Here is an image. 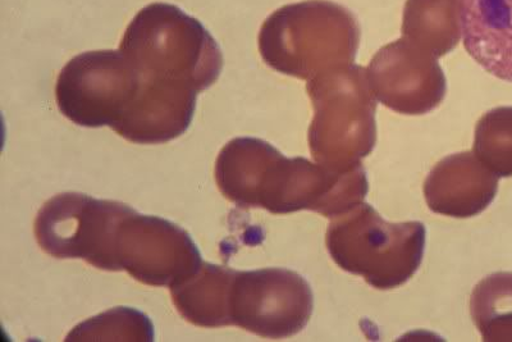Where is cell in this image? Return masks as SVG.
<instances>
[{
	"instance_id": "3",
	"label": "cell",
	"mask_w": 512,
	"mask_h": 342,
	"mask_svg": "<svg viewBox=\"0 0 512 342\" xmlns=\"http://www.w3.org/2000/svg\"><path fill=\"white\" fill-rule=\"evenodd\" d=\"M120 50L144 81L198 94L216 84L223 68L216 39L199 20L168 3L141 9L127 26Z\"/></svg>"
},
{
	"instance_id": "6",
	"label": "cell",
	"mask_w": 512,
	"mask_h": 342,
	"mask_svg": "<svg viewBox=\"0 0 512 342\" xmlns=\"http://www.w3.org/2000/svg\"><path fill=\"white\" fill-rule=\"evenodd\" d=\"M314 107L309 149L314 161L345 172L361 164L377 141V100L370 90L367 68H336L306 84Z\"/></svg>"
},
{
	"instance_id": "14",
	"label": "cell",
	"mask_w": 512,
	"mask_h": 342,
	"mask_svg": "<svg viewBox=\"0 0 512 342\" xmlns=\"http://www.w3.org/2000/svg\"><path fill=\"white\" fill-rule=\"evenodd\" d=\"M470 313L483 341H512V272H497L474 287Z\"/></svg>"
},
{
	"instance_id": "9",
	"label": "cell",
	"mask_w": 512,
	"mask_h": 342,
	"mask_svg": "<svg viewBox=\"0 0 512 342\" xmlns=\"http://www.w3.org/2000/svg\"><path fill=\"white\" fill-rule=\"evenodd\" d=\"M377 102L405 116H422L440 107L447 84L438 59L402 38L379 49L367 68Z\"/></svg>"
},
{
	"instance_id": "13",
	"label": "cell",
	"mask_w": 512,
	"mask_h": 342,
	"mask_svg": "<svg viewBox=\"0 0 512 342\" xmlns=\"http://www.w3.org/2000/svg\"><path fill=\"white\" fill-rule=\"evenodd\" d=\"M402 36L437 59L452 52L463 38L459 0H408Z\"/></svg>"
},
{
	"instance_id": "12",
	"label": "cell",
	"mask_w": 512,
	"mask_h": 342,
	"mask_svg": "<svg viewBox=\"0 0 512 342\" xmlns=\"http://www.w3.org/2000/svg\"><path fill=\"white\" fill-rule=\"evenodd\" d=\"M233 269L203 262L198 271L169 287L177 312L191 325H227L226 300Z\"/></svg>"
},
{
	"instance_id": "10",
	"label": "cell",
	"mask_w": 512,
	"mask_h": 342,
	"mask_svg": "<svg viewBox=\"0 0 512 342\" xmlns=\"http://www.w3.org/2000/svg\"><path fill=\"white\" fill-rule=\"evenodd\" d=\"M497 191L498 177L472 152L448 155L429 172L424 184L429 209L454 218L475 217L486 211Z\"/></svg>"
},
{
	"instance_id": "2",
	"label": "cell",
	"mask_w": 512,
	"mask_h": 342,
	"mask_svg": "<svg viewBox=\"0 0 512 342\" xmlns=\"http://www.w3.org/2000/svg\"><path fill=\"white\" fill-rule=\"evenodd\" d=\"M216 181L224 198L242 209L312 211L329 220L363 203L369 190L363 164L335 171L303 157L286 158L272 144L255 138L226 144L218 155Z\"/></svg>"
},
{
	"instance_id": "4",
	"label": "cell",
	"mask_w": 512,
	"mask_h": 342,
	"mask_svg": "<svg viewBox=\"0 0 512 342\" xmlns=\"http://www.w3.org/2000/svg\"><path fill=\"white\" fill-rule=\"evenodd\" d=\"M358 18L341 4L305 0L277 9L259 34L263 61L300 80L354 65L360 45Z\"/></svg>"
},
{
	"instance_id": "5",
	"label": "cell",
	"mask_w": 512,
	"mask_h": 342,
	"mask_svg": "<svg viewBox=\"0 0 512 342\" xmlns=\"http://www.w3.org/2000/svg\"><path fill=\"white\" fill-rule=\"evenodd\" d=\"M425 240L422 222H387L364 202L332 218L326 235L333 262L377 290L396 289L415 275Z\"/></svg>"
},
{
	"instance_id": "16",
	"label": "cell",
	"mask_w": 512,
	"mask_h": 342,
	"mask_svg": "<svg viewBox=\"0 0 512 342\" xmlns=\"http://www.w3.org/2000/svg\"><path fill=\"white\" fill-rule=\"evenodd\" d=\"M66 341H154V327L139 310L116 308L81 323Z\"/></svg>"
},
{
	"instance_id": "8",
	"label": "cell",
	"mask_w": 512,
	"mask_h": 342,
	"mask_svg": "<svg viewBox=\"0 0 512 342\" xmlns=\"http://www.w3.org/2000/svg\"><path fill=\"white\" fill-rule=\"evenodd\" d=\"M140 74L118 50H95L72 58L59 72V112L77 126L113 129L134 103Z\"/></svg>"
},
{
	"instance_id": "1",
	"label": "cell",
	"mask_w": 512,
	"mask_h": 342,
	"mask_svg": "<svg viewBox=\"0 0 512 342\" xmlns=\"http://www.w3.org/2000/svg\"><path fill=\"white\" fill-rule=\"evenodd\" d=\"M34 232L50 257L82 259L102 271H125L149 286L176 285L203 264L184 228L144 216L130 205L81 193L49 199L36 216Z\"/></svg>"
},
{
	"instance_id": "7",
	"label": "cell",
	"mask_w": 512,
	"mask_h": 342,
	"mask_svg": "<svg viewBox=\"0 0 512 342\" xmlns=\"http://www.w3.org/2000/svg\"><path fill=\"white\" fill-rule=\"evenodd\" d=\"M313 309L312 287L299 273L286 268L233 269L226 300L228 326L264 339H288L304 330Z\"/></svg>"
},
{
	"instance_id": "15",
	"label": "cell",
	"mask_w": 512,
	"mask_h": 342,
	"mask_svg": "<svg viewBox=\"0 0 512 342\" xmlns=\"http://www.w3.org/2000/svg\"><path fill=\"white\" fill-rule=\"evenodd\" d=\"M473 153L498 179L512 177V107L492 109L480 118Z\"/></svg>"
},
{
	"instance_id": "11",
	"label": "cell",
	"mask_w": 512,
	"mask_h": 342,
	"mask_svg": "<svg viewBox=\"0 0 512 342\" xmlns=\"http://www.w3.org/2000/svg\"><path fill=\"white\" fill-rule=\"evenodd\" d=\"M461 34L480 67L512 84V0H459Z\"/></svg>"
}]
</instances>
